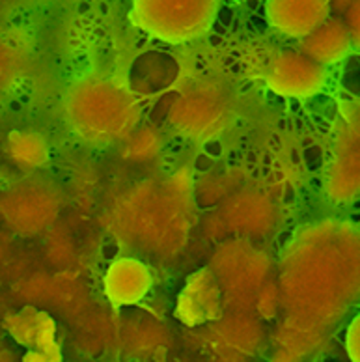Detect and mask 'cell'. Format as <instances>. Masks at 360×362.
Instances as JSON below:
<instances>
[{
  "mask_svg": "<svg viewBox=\"0 0 360 362\" xmlns=\"http://www.w3.org/2000/svg\"><path fill=\"white\" fill-rule=\"evenodd\" d=\"M278 288L289 316L338 323L360 300V230L338 221L304 226L284 250Z\"/></svg>",
  "mask_w": 360,
  "mask_h": 362,
  "instance_id": "cell-1",
  "label": "cell"
},
{
  "mask_svg": "<svg viewBox=\"0 0 360 362\" xmlns=\"http://www.w3.org/2000/svg\"><path fill=\"white\" fill-rule=\"evenodd\" d=\"M60 112L67 131L95 150L124 144L140 119L133 93L120 81L103 75H84L67 84Z\"/></svg>",
  "mask_w": 360,
  "mask_h": 362,
  "instance_id": "cell-2",
  "label": "cell"
},
{
  "mask_svg": "<svg viewBox=\"0 0 360 362\" xmlns=\"http://www.w3.org/2000/svg\"><path fill=\"white\" fill-rule=\"evenodd\" d=\"M219 10L221 0H133L131 21L153 40L185 45L213 30Z\"/></svg>",
  "mask_w": 360,
  "mask_h": 362,
  "instance_id": "cell-3",
  "label": "cell"
},
{
  "mask_svg": "<svg viewBox=\"0 0 360 362\" xmlns=\"http://www.w3.org/2000/svg\"><path fill=\"white\" fill-rule=\"evenodd\" d=\"M170 122L181 136L194 142L219 139L230 124V105L221 92L194 88L180 93L170 109Z\"/></svg>",
  "mask_w": 360,
  "mask_h": 362,
  "instance_id": "cell-4",
  "label": "cell"
},
{
  "mask_svg": "<svg viewBox=\"0 0 360 362\" xmlns=\"http://www.w3.org/2000/svg\"><path fill=\"white\" fill-rule=\"evenodd\" d=\"M267 88L289 99H310L323 92L329 84V68L314 62L298 49L273 54L265 69Z\"/></svg>",
  "mask_w": 360,
  "mask_h": 362,
  "instance_id": "cell-5",
  "label": "cell"
},
{
  "mask_svg": "<svg viewBox=\"0 0 360 362\" xmlns=\"http://www.w3.org/2000/svg\"><path fill=\"white\" fill-rule=\"evenodd\" d=\"M60 200L49 185L21 183L6 191L2 198V218L17 233L30 235L45 230L58 215Z\"/></svg>",
  "mask_w": 360,
  "mask_h": 362,
  "instance_id": "cell-6",
  "label": "cell"
},
{
  "mask_svg": "<svg viewBox=\"0 0 360 362\" xmlns=\"http://www.w3.org/2000/svg\"><path fill=\"white\" fill-rule=\"evenodd\" d=\"M267 259L257 249L247 243L230 245L216 254L213 273L221 282L224 299H250L256 303L257 291L267 284Z\"/></svg>",
  "mask_w": 360,
  "mask_h": 362,
  "instance_id": "cell-7",
  "label": "cell"
},
{
  "mask_svg": "<svg viewBox=\"0 0 360 362\" xmlns=\"http://www.w3.org/2000/svg\"><path fill=\"white\" fill-rule=\"evenodd\" d=\"M330 0H265V17L278 36L301 42L332 17Z\"/></svg>",
  "mask_w": 360,
  "mask_h": 362,
  "instance_id": "cell-8",
  "label": "cell"
},
{
  "mask_svg": "<svg viewBox=\"0 0 360 362\" xmlns=\"http://www.w3.org/2000/svg\"><path fill=\"white\" fill-rule=\"evenodd\" d=\"M224 308V291L211 269H202L194 273L183 286L175 314L187 325H202L216 321Z\"/></svg>",
  "mask_w": 360,
  "mask_h": 362,
  "instance_id": "cell-9",
  "label": "cell"
},
{
  "mask_svg": "<svg viewBox=\"0 0 360 362\" xmlns=\"http://www.w3.org/2000/svg\"><path fill=\"white\" fill-rule=\"evenodd\" d=\"M153 286L148 265L133 256H122L108 265L103 279L107 299L114 306H133L144 299Z\"/></svg>",
  "mask_w": 360,
  "mask_h": 362,
  "instance_id": "cell-10",
  "label": "cell"
},
{
  "mask_svg": "<svg viewBox=\"0 0 360 362\" xmlns=\"http://www.w3.org/2000/svg\"><path fill=\"white\" fill-rule=\"evenodd\" d=\"M298 51H303L323 68H335L344 62L353 51V42L344 17H329L318 30L298 42Z\"/></svg>",
  "mask_w": 360,
  "mask_h": 362,
  "instance_id": "cell-11",
  "label": "cell"
},
{
  "mask_svg": "<svg viewBox=\"0 0 360 362\" xmlns=\"http://www.w3.org/2000/svg\"><path fill=\"white\" fill-rule=\"evenodd\" d=\"M10 332L21 346L28 349L26 362H58L54 327L51 317L26 310L10 317Z\"/></svg>",
  "mask_w": 360,
  "mask_h": 362,
  "instance_id": "cell-12",
  "label": "cell"
},
{
  "mask_svg": "<svg viewBox=\"0 0 360 362\" xmlns=\"http://www.w3.org/2000/svg\"><path fill=\"white\" fill-rule=\"evenodd\" d=\"M325 192L335 202H353L360 197V142L345 146L325 170Z\"/></svg>",
  "mask_w": 360,
  "mask_h": 362,
  "instance_id": "cell-13",
  "label": "cell"
},
{
  "mask_svg": "<svg viewBox=\"0 0 360 362\" xmlns=\"http://www.w3.org/2000/svg\"><path fill=\"white\" fill-rule=\"evenodd\" d=\"M6 153L19 168H43L51 160V146L36 131H13L6 142Z\"/></svg>",
  "mask_w": 360,
  "mask_h": 362,
  "instance_id": "cell-14",
  "label": "cell"
},
{
  "mask_svg": "<svg viewBox=\"0 0 360 362\" xmlns=\"http://www.w3.org/2000/svg\"><path fill=\"white\" fill-rule=\"evenodd\" d=\"M226 215L233 230L260 235L269 228L271 217H273V207L269 206L267 200L260 194H250V197L241 194V198H237L230 207V213L226 211Z\"/></svg>",
  "mask_w": 360,
  "mask_h": 362,
  "instance_id": "cell-15",
  "label": "cell"
},
{
  "mask_svg": "<svg viewBox=\"0 0 360 362\" xmlns=\"http://www.w3.org/2000/svg\"><path fill=\"white\" fill-rule=\"evenodd\" d=\"M125 144L129 146V150L134 157L144 159V157H151L159 150V139L155 135L153 131H134L133 135L125 140Z\"/></svg>",
  "mask_w": 360,
  "mask_h": 362,
  "instance_id": "cell-16",
  "label": "cell"
},
{
  "mask_svg": "<svg viewBox=\"0 0 360 362\" xmlns=\"http://www.w3.org/2000/svg\"><path fill=\"white\" fill-rule=\"evenodd\" d=\"M344 347L351 362H360V312L347 325L344 338Z\"/></svg>",
  "mask_w": 360,
  "mask_h": 362,
  "instance_id": "cell-17",
  "label": "cell"
},
{
  "mask_svg": "<svg viewBox=\"0 0 360 362\" xmlns=\"http://www.w3.org/2000/svg\"><path fill=\"white\" fill-rule=\"evenodd\" d=\"M342 17H344L351 42H353V49L360 51V0H353V4L347 8V11Z\"/></svg>",
  "mask_w": 360,
  "mask_h": 362,
  "instance_id": "cell-18",
  "label": "cell"
},
{
  "mask_svg": "<svg viewBox=\"0 0 360 362\" xmlns=\"http://www.w3.org/2000/svg\"><path fill=\"white\" fill-rule=\"evenodd\" d=\"M351 4H353V0H330V6H332V13H335V16H339V17L344 16Z\"/></svg>",
  "mask_w": 360,
  "mask_h": 362,
  "instance_id": "cell-19",
  "label": "cell"
},
{
  "mask_svg": "<svg viewBox=\"0 0 360 362\" xmlns=\"http://www.w3.org/2000/svg\"><path fill=\"white\" fill-rule=\"evenodd\" d=\"M2 362H11V361H10V358H8V357H6V358L2 357Z\"/></svg>",
  "mask_w": 360,
  "mask_h": 362,
  "instance_id": "cell-20",
  "label": "cell"
}]
</instances>
